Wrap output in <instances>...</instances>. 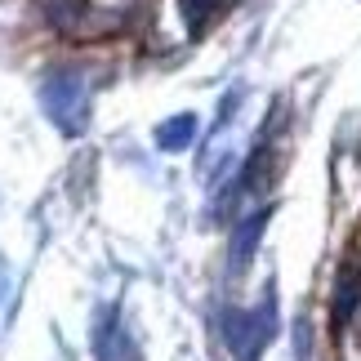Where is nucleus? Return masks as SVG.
<instances>
[{
	"mask_svg": "<svg viewBox=\"0 0 361 361\" xmlns=\"http://www.w3.org/2000/svg\"><path fill=\"white\" fill-rule=\"evenodd\" d=\"M45 107L63 130H76L80 112H85V85L76 80V72H54L45 85Z\"/></svg>",
	"mask_w": 361,
	"mask_h": 361,
	"instance_id": "obj_2",
	"label": "nucleus"
},
{
	"mask_svg": "<svg viewBox=\"0 0 361 361\" xmlns=\"http://www.w3.org/2000/svg\"><path fill=\"white\" fill-rule=\"evenodd\" d=\"M40 18H45L59 36H90V0H36Z\"/></svg>",
	"mask_w": 361,
	"mask_h": 361,
	"instance_id": "obj_3",
	"label": "nucleus"
},
{
	"mask_svg": "<svg viewBox=\"0 0 361 361\" xmlns=\"http://www.w3.org/2000/svg\"><path fill=\"white\" fill-rule=\"evenodd\" d=\"M272 335H276V299L272 295L250 312L224 317V339H228V348L237 361H259V353L272 343Z\"/></svg>",
	"mask_w": 361,
	"mask_h": 361,
	"instance_id": "obj_1",
	"label": "nucleus"
},
{
	"mask_svg": "<svg viewBox=\"0 0 361 361\" xmlns=\"http://www.w3.org/2000/svg\"><path fill=\"white\" fill-rule=\"evenodd\" d=\"M263 228H268V210L241 219V228L232 232V276L250 268V259H255V245H259V237H263Z\"/></svg>",
	"mask_w": 361,
	"mask_h": 361,
	"instance_id": "obj_4",
	"label": "nucleus"
},
{
	"mask_svg": "<svg viewBox=\"0 0 361 361\" xmlns=\"http://www.w3.org/2000/svg\"><path fill=\"white\" fill-rule=\"evenodd\" d=\"M192 138H197V116H174V121H165L161 130H157V143L165 147V152H183V147H192Z\"/></svg>",
	"mask_w": 361,
	"mask_h": 361,
	"instance_id": "obj_5",
	"label": "nucleus"
},
{
	"mask_svg": "<svg viewBox=\"0 0 361 361\" xmlns=\"http://www.w3.org/2000/svg\"><path fill=\"white\" fill-rule=\"evenodd\" d=\"M361 303V268H343L339 276V295H335V326H343Z\"/></svg>",
	"mask_w": 361,
	"mask_h": 361,
	"instance_id": "obj_6",
	"label": "nucleus"
}]
</instances>
